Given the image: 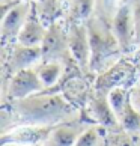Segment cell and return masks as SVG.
<instances>
[{"label": "cell", "mask_w": 140, "mask_h": 146, "mask_svg": "<svg viewBox=\"0 0 140 146\" xmlns=\"http://www.w3.org/2000/svg\"><path fill=\"white\" fill-rule=\"evenodd\" d=\"M94 14H95V0H69L63 23L65 24L86 23Z\"/></svg>", "instance_id": "cell-16"}, {"label": "cell", "mask_w": 140, "mask_h": 146, "mask_svg": "<svg viewBox=\"0 0 140 146\" xmlns=\"http://www.w3.org/2000/svg\"><path fill=\"white\" fill-rule=\"evenodd\" d=\"M68 27V39H69V50L77 62L82 72L90 77H96L90 72V45H89V35L86 23H72L66 24Z\"/></svg>", "instance_id": "cell-10"}, {"label": "cell", "mask_w": 140, "mask_h": 146, "mask_svg": "<svg viewBox=\"0 0 140 146\" xmlns=\"http://www.w3.org/2000/svg\"><path fill=\"white\" fill-rule=\"evenodd\" d=\"M36 14L39 15L41 21L47 27L53 23L62 21L66 15L68 5L62 0H32Z\"/></svg>", "instance_id": "cell-14"}, {"label": "cell", "mask_w": 140, "mask_h": 146, "mask_svg": "<svg viewBox=\"0 0 140 146\" xmlns=\"http://www.w3.org/2000/svg\"><path fill=\"white\" fill-rule=\"evenodd\" d=\"M2 146H24V145H15V143H2Z\"/></svg>", "instance_id": "cell-26"}, {"label": "cell", "mask_w": 140, "mask_h": 146, "mask_svg": "<svg viewBox=\"0 0 140 146\" xmlns=\"http://www.w3.org/2000/svg\"><path fill=\"white\" fill-rule=\"evenodd\" d=\"M119 123L125 131L131 134H140V111L134 107L130 101L127 102L125 109L122 111V116L119 117Z\"/></svg>", "instance_id": "cell-19"}, {"label": "cell", "mask_w": 140, "mask_h": 146, "mask_svg": "<svg viewBox=\"0 0 140 146\" xmlns=\"http://www.w3.org/2000/svg\"><path fill=\"white\" fill-rule=\"evenodd\" d=\"M107 146H140V134H131L123 128L107 129Z\"/></svg>", "instance_id": "cell-18"}, {"label": "cell", "mask_w": 140, "mask_h": 146, "mask_svg": "<svg viewBox=\"0 0 140 146\" xmlns=\"http://www.w3.org/2000/svg\"><path fill=\"white\" fill-rule=\"evenodd\" d=\"M41 60H59L65 65V68L78 66L69 50L68 27L63 23V20L48 26L45 38L41 44Z\"/></svg>", "instance_id": "cell-4"}, {"label": "cell", "mask_w": 140, "mask_h": 146, "mask_svg": "<svg viewBox=\"0 0 140 146\" xmlns=\"http://www.w3.org/2000/svg\"><path fill=\"white\" fill-rule=\"evenodd\" d=\"M130 59L134 62V65L137 66V69H139V72H140V45H137V48L134 50L131 54H130Z\"/></svg>", "instance_id": "cell-24"}, {"label": "cell", "mask_w": 140, "mask_h": 146, "mask_svg": "<svg viewBox=\"0 0 140 146\" xmlns=\"http://www.w3.org/2000/svg\"><path fill=\"white\" fill-rule=\"evenodd\" d=\"M92 125L95 123L89 117H86V115L83 113L82 116L75 119L54 125L50 136L41 146H75L80 136Z\"/></svg>", "instance_id": "cell-9"}, {"label": "cell", "mask_w": 140, "mask_h": 146, "mask_svg": "<svg viewBox=\"0 0 140 146\" xmlns=\"http://www.w3.org/2000/svg\"><path fill=\"white\" fill-rule=\"evenodd\" d=\"M2 133L21 125L54 127L83 115L56 89L11 100L2 102Z\"/></svg>", "instance_id": "cell-1"}, {"label": "cell", "mask_w": 140, "mask_h": 146, "mask_svg": "<svg viewBox=\"0 0 140 146\" xmlns=\"http://www.w3.org/2000/svg\"><path fill=\"white\" fill-rule=\"evenodd\" d=\"M32 8H33L32 0H21L2 12V47L17 42L20 32L32 12Z\"/></svg>", "instance_id": "cell-8"}, {"label": "cell", "mask_w": 140, "mask_h": 146, "mask_svg": "<svg viewBox=\"0 0 140 146\" xmlns=\"http://www.w3.org/2000/svg\"><path fill=\"white\" fill-rule=\"evenodd\" d=\"M140 72L130 57H122L95 77L94 88L100 94H109L115 88L131 89L139 82Z\"/></svg>", "instance_id": "cell-3"}, {"label": "cell", "mask_w": 140, "mask_h": 146, "mask_svg": "<svg viewBox=\"0 0 140 146\" xmlns=\"http://www.w3.org/2000/svg\"><path fill=\"white\" fill-rule=\"evenodd\" d=\"M86 27L90 45V72L98 75L122 59L123 53L110 23L92 15L86 21Z\"/></svg>", "instance_id": "cell-2"}, {"label": "cell", "mask_w": 140, "mask_h": 146, "mask_svg": "<svg viewBox=\"0 0 140 146\" xmlns=\"http://www.w3.org/2000/svg\"><path fill=\"white\" fill-rule=\"evenodd\" d=\"M111 29L119 41L121 50L123 56H130L137 48V38H136V24H134L133 9L128 0H125L121 8L116 11L115 17L111 20Z\"/></svg>", "instance_id": "cell-7"}, {"label": "cell", "mask_w": 140, "mask_h": 146, "mask_svg": "<svg viewBox=\"0 0 140 146\" xmlns=\"http://www.w3.org/2000/svg\"><path fill=\"white\" fill-rule=\"evenodd\" d=\"M62 2H63V3H66V5H68V3H69V0H62Z\"/></svg>", "instance_id": "cell-27"}, {"label": "cell", "mask_w": 140, "mask_h": 146, "mask_svg": "<svg viewBox=\"0 0 140 146\" xmlns=\"http://www.w3.org/2000/svg\"><path fill=\"white\" fill-rule=\"evenodd\" d=\"M133 9V17L134 24H136V38H137V45H140V0H128Z\"/></svg>", "instance_id": "cell-22"}, {"label": "cell", "mask_w": 140, "mask_h": 146, "mask_svg": "<svg viewBox=\"0 0 140 146\" xmlns=\"http://www.w3.org/2000/svg\"><path fill=\"white\" fill-rule=\"evenodd\" d=\"M53 127L21 125L2 133V143H15L24 146H41L50 136Z\"/></svg>", "instance_id": "cell-12"}, {"label": "cell", "mask_w": 140, "mask_h": 146, "mask_svg": "<svg viewBox=\"0 0 140 146\" xmlns=\"http://www.w3.org/2000/svg\"><path fill=\"white\" fill-rule=\"evenodd\" d=\"M83 113L86 117H89L94 123L104 127L107 129H119L122 128L119 123V119L116 117L115 111H113L109 96L105 94H100V92L94 90L90 100L88 101Z\"/></svg>", "instance_id": "cell-11"}, {"label": "cell", "mask_w": 140, "mask_h": 146, "mask_svg": "<svg viewBox=\"0 0 140 146\" xmlns=\"http://www.w3.org/2000/svg\"><path fill=\"white\" fill-rule=\"evenodd\" d=\"M35 68L41 82L45 86V90H57L59 83L65 75V65L59 60H41Z\"/></svg>", "instance_id": "cell-15"}, {"label": "cell", "mask_w": 140, "mask_h": 146, "mask_svg": "<svg viewBox=\"0 0 140 146\" xmlns=\"http://www.w3.org/2000/svg\"><path fill=\"white\" fill-rule=\"evenodd\" d=\"M125 0H95V14L96 17L104 20L105 23L111 24V20L115 17L116 11L121 8V5Z\"/></svg>", "instance_id": "cell-20"}, {"label": "cell", "mask_w": 140, "mask_h": 146, "mask_svg": "<svg viewBox=\"0 0 140 146\" xmlns=\"http://www.w3.org/2000/svg\"><path fill=\"white\" fill-rule=\"evenodd\" d=\"M42 90H45V86L41 82L36 68H26L23 71L14 74L6 83H3L2 102L11 100H21Z\"/></svg>", "instance_id": "cell-6"}, {"label": "cell", "mask_w": 140, "mask_h": 146, "mask_svg": "<svg viewBox=\"0 0 140 146\" xmlns=\"http://www.w3.org/2000/svg\"><path fill=\"white\" fill-rule=\"evenodd\" d=\"M42 59L41 45L39 47H30L20 42H14L11 45L3 47V62H2V71H3V83L12 77L14 74L23 71L26 68H33Z\"/></svg>", "instance_id": "cell-5"}, {"label": "cell", "mask_w": 140, "mask_h": 146, "mask_svg": "<svg viewBox=\"0 0 140 146\" xmlns=\"http://www.w3.org/2000/svg\"><path fill=\"white\" fill-rule=\"evenodd\" d=\"M18 2H21V0H0V3H2V12L6 11L8 8H11L12 5L18 3Z\"/></svg>", "instance_id": "cell-25"}, {"label": "cell", "mask_w": 140, "mask_h": 146, "mask_svg": "<svg viewBox=\"0 0 140 146\" xmlns=\"http://www.w3.org/2000/svg\"><path fill=\"white\" fill-rule=\"evenodd\" d=\"M75 146H107V128L95 123L80 136Z\"/></svg>", "instance_id": "cell-17"}, {"label": "cell", "mask_w": 140, "mask_h": 146, "mask_svg": "<svg viewBox=\"0 0 140 146\" xmlns=\"http://www.w3.org/2000/svg\"><path fill=\"white\" fill-rule=\"evenodd\" d=\"M47 29L48 27L41 21L35 8H32V12L27 17L23 29L20 32L17 42L24 44V45H30V47H39L42 44V41H44V38H45Z\"/></svg>", "instance_id": "cell-13"}, {"label": "cell", "mask_w": 140, "mask_h": 146, "mask_svg": "<svg viewBox=\"0 0 140 146\" xmlns=\"http://www.w3.org/2000/svg\"><path fill=\"white\" fill-rule=\"evenodd\" d=\"M130 102L140 111V82H137L130 89Z\"/></svg>", "instance_id": "cell-23"}, {"label": "cell", "mask_w": 140, "mask_h": 146, "mask_svg": "<svg viewBox=\"0 0 140 146\" xmlns=\"http://www.w3.org/2000/svg\"><path fill=\"white\" fill-rule=\"evenodd\" d=\"M107 96H109L110 106H111L113 111H115L116 117L119 119L122 116V111H123V109H125L127 102L130 101V89H127V88H115V89H111L109 94H107Z\"/></svg>", "instance_id": "cell-21"}]
</instances>
